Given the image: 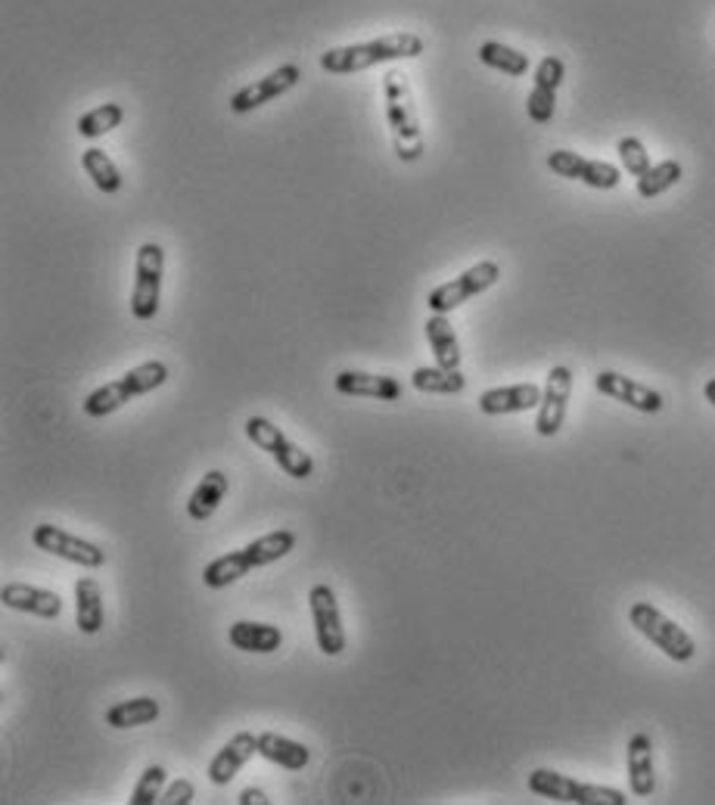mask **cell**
Masks as SVG:
<instances>
[{
	"label": "cell",
	"instance_id": "15",
	"mask_svg": "<svg viewBox=\"0 0 715 805\" xmlns=\"http://www.w3.org/2000/svg\"><path fill=\"white\" fill-rule=\"evenodd\" d=\"M594 386H597L600 395H607V399H613V402L629 404V407L641 411V414H659L663 404H666V399H663L656 389L637 383L632 377H622V374H616V370H600V374L594 377Z\"/></svg>",
	"mask_w": 715,
	"mask_h": 805
},
{
	"label": "cell",
	"instance_id": "22",
	"mask_svg": "<svg viewBox=\"0 0 715 805\" xmlns=\"http://www.w3.org/2000/svg\"><path fill=\"white\" fill-rule=\"evenodd\" d=\"M227 641H230V647L243 650V653H262V656H267V653L281 650L284 631L277 625L240 619V623H234L227 628Z\"/></svg>",
	"mask_w": 715,
	"mask_h": 805
},
{
	"label": "cell",
	"instance_id": "13",
	"mask_svg": "<svg viewBox=\"0 0 715 805\" xmlns=\"http://www.w3.org/2000/svg\"><path fill=\"white\" fill-rule=\"evenodd\" d=\"M548 168H551L557 178H567V181H582L594 187V190H613L622 181V171L604 159H585L572 150H553L548 156Z\"/></svg>",
	"mask_w": 715,
	"mask_h": 805
},
{
	"label": "cell",
	"instance_id": "18",
	"mask_svg": "<svg viewBox=\"0 0 715 805\" xmlns=\"http://www.w3.org/2000/svg\"><path fill=\"white\" fill-rule=\"evenodd\" d=\"M252 756H259V734L240 731V734H234V737L212 756V762L205 768V774H208V781L215 786H227Z\"/></svg>",
	"mask_w": 715,
	"mask_h": 805
},
{
	"label": "cell",
	"instance_id": "19",
	"mask_svg": "<svg viewBox=\"0 0 715 805\" xmlns=\"http://www.w3.org/2000/svg\"><path fill=\"white\" fill-rule=\"evenodd\" d=\"M0 601H3L7 609L32 613V616H41V619H60L62 613V597L57 591L35 588V584L25 582L3 584V588H0Z\"/></svg>",
	"mask_w": 715,
	"mask_h": 805
},
{
	"label": "cell",
	"instance_id": "5",
	"mask_svg": "<svg viewBox=\"0 0 715 805\" xmlns=\"http://www.w3.org/2000/svg\"><path fill=\"white\" fill-rule=\"evenodd\" d=\"M529 790L535 796H545L553 803H575V805H625V793L613 786L582 784L575 778H567L551 768H535L529 774Z\"/></svg>",
	"mask_w": 715,
	"mask_h": 805
},
{
	"label": "cell",
	"instance_id": "28",
	"mask_svg": "<svg viewBox=\"0 0 715 805\" xmlns=\"http://www.w3.org/2000/svg\"><path fill=\"white\" fill-rule=\"evenodd\" d=\"M410 383L424 395H461L467 389V377L461 370H449V367H417Z\"/></svg>",
	"mask_w": 715,
	"mask_h": 805
},
{
	"label": "cell",
	"instance_id": "37",
	"mask_svg": "<svg viewBox=\"0 0 715 805\" xmlns=\"http://www.w3.org/2000/svg\"><path fill=\"white\" fill-rule=\"evenodd\" d=\"M703 395H706V402L715 407V377H713V380H706V389H703Z\"/></svg>",
	"mask_w": 715,
	"mask_h": 805
},
{
	"label": "cell",
	"instance_id": "16",
	"mask_svg": "<svg viewBox=\"0 0 715 805\" xmlns=\"http://www.w3.org/2000/svg\"><path fill=\"white\" fill-rule=\"evenodd\" d=\"M567 66L560 57H545L535 69V84H532L529 97H526V113L535 125H548L557 109V87L563 84Z\"/></svg>",
	"mask_w": 715,
	"mask_h": 805
},
{
	"label": "cell",
	"instance_id": "7",
	"mask_svg": "<svg viewBox=\"0 0 715 805\" xmlns=\"http://www.w3.org/2000/svg\"><path fill=\"white\" fill-rule=\"evenodd\" d=\"M243 429L246 439L255 445V448H262L265 454H271L286 476H293V480H308V476L314 473V458H311L308 451H302L299 445L286 436L281 426H274L267 417H249Z\"/></svg>",
	"mask_w": 715,
	"mask_h": 805
},
{
	"label": "cell",
	"instance_id": "31",
	"mask_svg": "<svg viewBox=\"0 0 715 805\" xmlns=\"http://www.w3.org/2000/svg\"><path fill=\"white\" fill-rule=\"evenodd\" d=\"M681 175H684L681 162L675 159L656 162V165H651V171H644V175L637 178V197H641V200H656L659 193L672 190L675 184L681 181Z\"/></svg>",
	"mask_w": 715,
	"mask_h": 805
},
{
	"label": "cell",
	"instance_id": "26",
	"mask_svg": "<svg viewBox=\"0 0 715 805\" xmlns=\"http://www.w3.org/2000/svg\"><path fill=\"white\" fill-rule=\"evenodd\" d=\"M159 715H163L159 700H153V697H131V700L109 706L103 719H106V725L116 727V731H128V727L153 725Z\"/></svg>",
	"mask_w": 715,
	"mask_h": 805
},
{
	"label": "cell",
	"instance_id": "29",
	"mask_svg": "<svg viewBox=\"0 0 715 805\" xmlns=\"http://www.w3.org/2000/svg\"><path fill=\"white\" fill-rule=\"evenodd\" d=\"M479 60H482V66L498 69V72H504V75H511V79H520V75L529 72V57L520 54V50H513L508 44H501V40H486V44H479Z\"/></svg>",
	"mask_w": 715,
	"mask_h": 805
},
{
	"label": "cell",
	"instance_id": "17",
	"mask_svg": "<svg viewBox=\"0 0 715 805\" xmlns=\"http://www.w3.org/2000/svg\"><path fill=\"white\" fill-rule=\"evenodd\" d=\"M336 392L348 399H377V402H398L405 395V386L386 374H365V370H339L336 374Z\"/></svg>",
	"mask_w": 715,
	"mask_h": 805
},
{
	"label": "cell",
	"instance_id": "30",
	"mask_svg": "<svg viewBox=\"0 0 715 805\" xmlns=\"http://www.w3.org/2000/svg\"><path fill=\"white\" fill-rule=\"evenodd\" d=\"M82 168L87 171V178L94 181V187L100 193H119L122 190V171H119V165L109 159L103 150H97V146L84 150Z\"/></svg>",
	"mask_w": 715,
	"mask_h": 805
},
{
	"label": "cell",
	"instance_id": "2",
	"mask_svg": "<svg viewBox=\"0 0 715 805\" xmlns=\"http://www.w3.org/2000/svg\"><path fill=\"white\" fill-rule=\"evenodd\" d=\"M289 551H296V532H289V529L267 532L262 538L243 544L240 551H230V554H222L218 560H212L203 569V584L212 591H222L227 584L240 582L252 569L284 560Z\"/></svg>",
	"mask_w": 715,
	"mask_h": 805
},
{
	"label": "cell",
	"instance_id": "27",
	"mask_svg": "<svg viewBox=\"0 0 715 805\" xmlns=\"http://www.w3.org/2000/svg\"><path fill=\"white\" fill-rule=\"evenodd\" d=\"M427 343L436 355L439 367H449V370H461V343H457V333L445 315H429L427 318Z\"/></svg>",
	"mask_w": 715,
	"mask_h": 805
},
{
	"label": "cell",
	"instance_id": "34",
	"mask_svg": "<svg viewBox=\"0 0 715 805\" xmlns=\"http://www.w3.org/2000/svg\"><path fill=\"white\" fill-rule=\"evenodd\" d=\"M616 153H619L622 168H625L632 178H641L644 171H651V153L644 150V143L637 141V138H622L619 146H616Z\"/></svg>",
	"mask_w": 715,
	"mask_h": 805
},
{
	"label": "cell",
	"instance_id": "23",
	"mask_svg": "<svg viewBox=\"0 0 715 805\" xmlns=\"http://www.w3.org/2000/svg\"><path fill=\"white\" fill-rule=\"evenodd\" d=\"M259 756L267 759L271 766L286 768V771H306L311 762V749L299 741H289L284 734L265 731L259 734Z\"/></svg>",
	"mask_w": 715,
	"mask_h": 805
},
{
	"label": "cell",
	"instance_id": "1",
	"mask_svg": "<svg viewBox=\"0 0 715 805\" xmlns=\"http://www.w3.org/2000/svg\"><path fill=\"white\" fill-rule=\"evenodd\" d=\"M424 54V38L414 32H395L383 38L365 40V44H346L330 47L321 54V69L330 75H355L370 66H383L395 60H417Z\"/></svg>",
	"mask_w": 715,
	"mask_h": 805
},
{
	"label": "cell",
	"instance_id": "10",
	"mask_svg": "<svg viewBox=\"0 0 715 805\" xmlns=\"http://www.w3.org/2000/svg\"><path fill=\"white\" fill-rule=\"evenodd\" d=\"M32 544L38 551H44V554H53V557L65 560V564L84 566V569H100L106 564V551H103L100 544L84 542V538H79V535H72V532H65V529L53 523L35 525L32 529Z\"/></svg>",
	"mask_w": 715,
	"mask_h": 805
},
{
	"label": "cell",
	"instance_id": "6",
	"mask_svg": "<svg viewBox=\"0 0 715 805\" xmlns=\"http://www.w3.org/2000/svg\"><path fill=\"white\" fill-rule=\"evenodd\" d=\"M629 623H632L651 644L659 647L669 660H675V663L694 660L696 653L694 638H691L681 625L672 623L669 616H663L654 604H647V601L632 604V609H629Z\"/></svg>",
	"mask_w": 715,
	"mask_h": 805
},
{
	"label": "cell",
	"instance_id": "4",
	"mask_svg": "<svg viewBox=\"0 0 715 805\" xmlns=\"http://www.w3.org/2000/svg\"><path fill=\"white\" fill-rule=\"evenodd\" d=\"M165 380H168V364L165 362L138 364L134 370L122 374L119 380L94 389L82 404L84 414H87V417H109V414H116V411L124 407L128 402H134V399H141L146 392H153V389L165 386Z\"/></svg>",
	"mask_w": 715,
	"mask_h": 805
},
{
	"label": "cell",
	"instance_id": "32",
	"mask_svg": "<svg viewBox=\"0 0 715 805\" xmlns=\"http://www.w3.org/2000/svg\"><path fill=\"white\" fill-rule=\"evenodd\" d=\"M124 121V109L119 103H103V106H94L91 113H84L79 119V138L84 141H97L103 134L116 131Z\"/></svg>",
	"mask_w": 715,
	"mask_h": 805
},
{
	"label": "cell",
	"instance_id": "20",
	"mask_svg": "<svg viewBox=\"0 0 715 805\" xmlns=\"http://www.w3.org/2000/svg\"><path fill=\"white\" fill-rule=\"evenodd\" d=\"M545 389H538L535 383H520V386H498L479 395V411L486 417H504V414H523L541 404Z\"/></svg>",
	"mask_w": 715,
	"mask_h": 805
},
{
	"label": "cell",
	"instance_id": "3",
	"mask_svg": "<svg viewBox=\"0 0 715 805\" xmlns=\"http://www.w3.org/2000/svg\"><path fill=\"white\" fill-rule=\"evenodd\" d=\"M383 94H386V121L392 131V146L402 162H417L424 156V128L417 119V106L410 94L408 75L398 69H389L383 75Z\"/></svg>",
	"mask_w": 715,
	"mask_h": 805
},
{
	"label": "cell",
	"instance_id": "36",
	"mask_svg": "<svg viewBox=\"0 0 715 805\" xmlns=\"http://www.w3.org/2000/svg\"><path fill=\"white\" fill-rule=\"evenodd\" d=\"M240 805H271V796H267L265 790H255V786H246L243 793H240Z\"/></svg>",
	"mask_w": 715,
	"mask_h": 805
},
{
	"label": "cell",
	"instance_id": "25",
	"mask_svg": "<svg viewBox=\"0 0 715 805\" xmlns=\"http://www.w3.org/2000/svg\"><path fill=\"white\" fill-rule=\"evenodd\" d=\"M106 619L103 609V588L94 576H84L75 582V625L82 635H97Z\"/></svg>",
	"mask_w": 715,
	"mask_h": 805
},
{
	"label": "cell",
	"instance_id": "33",
	"mask_svg": "<svg viewBox=\"0 0 715 805\" xmlns=\"http://www.w3.org/2000/svg\"><path fill=\"white\" fill-rule=\"evenodd\" d=\"M165 790V768L163 766H146L143 768L141 781L131 790V805H153L159 803Z\"/></svg>",
	"mask_w": 715,
	"mask_h": 805
},
{
	"label": "cell",
	"instance_id": "35",
	"mask_svg": "<svg viewBox=\"0 0 715 805\" xmlns=\"http://www.w3.org/2000/svg\"><path fill=\"white\" fill-rule=\"evenodd\" d=\"M193 800H196V786H193V781H187V778L171 781V784L163 790V796H159V803L163 805H190Z\"/></svg>",
	"mask_w": 715,
	"mask_h": 805
},
{
	"label": "cell",
	"instance_id": "12",
	"mask_svg": "<svg viewBox=\"0 0 715 805\" xmlns=\"http://www.w3.org/2000/svg\"><path fill=\"white\" fill-rule=\"evenodd\" d=\"M299 81H302V69H299L296 62H284V66H277L274 72H267L265 79L252 81V84L240 87V91L230 97L227 106H230L234 116H246V113H252V109H259V106H265V103H274L277 97H284L286 91H293Z\"/></svg>",
	"mask_w": 715,
	"mask_h": 805
},
{
	"label": "cell",
	"instance_id": "21",
	"mask_svg": "<svg viewBox=\"0 0 715 805\" xmlns=\"http://www.w3.org/2000/svg\"><path fill=\"white\" fill-rule=\"evenodd\" d=\"M629 759V786L637 800L654 796L656 790V768H654V741L651 734H634L625 749Z\"/></svg>",
	"mask_w": 715,
	"mask_h": 805
},
{
	"label": "cell",
	"instance_id": "11",
	"mask_svg": "<svg viewBox=\"0 0 715 805\" xmlns=\"http://www.w3.org/2000/svg\"><path fill=\"white\" fill-rule=\"evenodd\" d=\"M308 606H311V623H314V641L324 656H339L346 650V628L339 616V601L330 584H314L308 591Z\"/></svg>",
	"mask_w": 715,
	"mask_h": 805
},
{
	"label": "cell",
	"instance_id": "24",
	"mask_svg": "<svg viewBox=\"0 0 715 805\" xmlns=\"http://www.w3.org/2000/svg\"><path fill=\"white\" fill-rule=\"evenodd\" d=\"M227 488H230V480H227L225 470H208L187 501V517L196 523H205L208 517H215V510L225 501Z\"/></svg>",
	"mask_w": 715,
	"mask_h": 805
},
{
	"label": "cell",
	"instance_id": "9",
	"mask_svg": "<svg viewBox=\"0 0 715 805\" xmlns=\"http://www.w3.org/2000/svg\"><path fill=\"white\" fill-rule=\"evenodd\" d=\"M498 281H501V264L491 262V259L476 262L473 268H467L464 274H457L454 281L436 286V289L429 293L427 308L432 315H449L454 308H461L464 303L476 299L479 293L491 289Z\"/></svg>",
	"mask_w": 715,
	"mask_h": 805
},
{
	"label": "cell",
	"instance_id": "14",
	"mask_svg": "<svg viewBox=\"0 0 715 805\" xmlns=\"http://www.w3.org/2000/svg\"><path fill=\"white\" fill-rule=\"evenodd\" d=\"M570 392H572V370L557 364L548 370V383H545V395L538 404V421H535V433L541 439H551L563 429L567 421V407H570Z\"/></svg>",
	"mask_w": 715,
	"mask_h": 805
},
{
	"label": "cell",
	"instance_id": "8",
	"mask_svg": "<svg viewBox=\"0 0 715 805\" xmlns=\"http://www.w3.org/2000/svg\"><path fill=\"white\" fill-rule=\"evenodd\" d=\"M165 274V249L159 242H143L134 262V286H131V315L138 321H153L159 315Z\"/></svg>",
	"mask_w": 715,
	"mask_h": 805
}]
</instances>
